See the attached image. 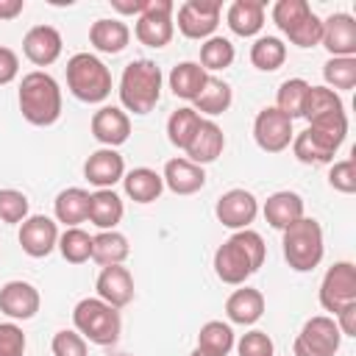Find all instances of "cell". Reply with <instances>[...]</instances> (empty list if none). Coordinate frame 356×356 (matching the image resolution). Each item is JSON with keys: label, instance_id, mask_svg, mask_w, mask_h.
<instances>
[{"label": "cell", "instance_id": "6da1fadb", "mask_svg": "<svg viewBox=\"0 0 356 356\" xmlns=\"http://www.w3.org/2000/svg\"><path fill=\"white\" fill-rule=\"evenodd\" d=\"M264 256H267L264 239L256 231L242 228V231H234L214 250V273L222 284L239 286L264 264Z\"/></svg>", "mask_w": 356, "mask_h": 356}, {"label": "cell", "instance_id": "7a4b0ae2", "mask_svg": "<svg viewBox=\"0 0 356 356\" xmlns=\"http://www.w3.org/2000/svg\"><path fill=\"white\" fill-rule=\"evenodd\" d=\"M348 134V114H328L320 120H312L309 128L292 136V153L303 164H328L334 161L337 150L342 147Z\"/></svg>", "mask_w": 356, "mask_h": 356}, {"label": "cell", "instance_id": "3957f363", "mask_svg": "<svg viewBox=\"0 0 356 356\" xmlns=\"http://www.w3.org/2000/svg\"><path fill=\"white\" fill-rule=\"evenodd\" d=\"M19 111L31 125L47 128L61 117V89L58 81L42 70H33L28 75H22L19 83Z\"/></svg>", "mask_w": 356, "mask_h": 356}, {"label": "cell", "instance_id": "277c9868", "mask_svg": "<svg viewBox=\"0 0 356 356\" xmlns=\"http://www.w3.org/2000/svg\"><path fill=\"white\" fill-rule=\"evenodd\" d=\"M161 70L150 58H136L122 70L120 103L134 114H147L161 97Z\"/></svg>", "mask_w": 356, "mask_h": 356}, {"label": "cell", "instance_id": "5b68a950", "mask_svg": "<svg viewBox=\"0 0 356 356\" xmlns=\"http://www.w3.org/2000/svg\"><path fill=\"white\" fill-rule=\"evenodd\" d=\"M72 325L75 331L95 345H114L122 331L120 309L108 306L100 298H83L72 309Z\"/></svg>", "mask_w": 356, "mask_h": 356}, {"label": "cell", "instance_id": "8992f818", "mask_svg": "<svg viewBox=\"0 0 356 356\" xmlns=\"http://www.w3.org/2000/svg\"><path fill=\"white\" fill-rule=\"evenodd\" d=\"M67 89L83 103H103L111 95V72L92 53H75L67 61Z\"/></svg>", "mask_w": 356, "mask_h": 356}, {"label": "cell", "instance_id": "52a82bcc", "mask_svg": "<svg viewBox=\"0 0 356 356\" xmlns=\"http://www.w3.org/2000/svg\"><path fill=\"white\" fill-rule=\"evenodd\" d=\"M284 259L295 273H309L323 261V228L312 217H300L284 231Z\"/></svg>", "mask_w": 356, "mask_h": 356}, {"label": "cell", "instance_id": "ba28073f", "mask_svg": "<svg viewBox=\"0 0 356 356\" xmlns=\"http://www.w3.org/2000/svg\"><path fill=\"white\" fill-rule=\"evenodd\" d=\"M339 342H342V334H339L334 317L317 314L303 323L300 334L295 337L292 350H295V356H337Z\"/></svg>", "mask_w": 356, "mask_h": 356}, {"label": "cell", "instance_id": "9c48e42d", "mask_svg": "<svg viewBox=\"0 0 356 356\" xmlns=\"http://www.w3.org/2000/svg\"><path fill=\"white\" fill-rule=\"evenodd\" d=\"M172 11H175V6L170 0H145V11L136 17V25H134L136 39L147 47L170 44V39L175 33Z\"/></svg>", "mask_w": 356, "mask_h": 356}, {"label": "cell", "instance_id": "30bf717a", "mask_svg": "<svg viewBox=\"0 0 356 356\" xmlns=\"http://www.w3.org/2000/svg\"><path fill=\"white\" fill-rule=\"evenodd\" d=\"M350 303H356V267L350 261H337L320 281V306L337 314Z\"/></svg>", "mask_w": 356, "mask_h": 356}, {"label": "cell", "instance_id": "8fae6325", "mask_svg": "<svg viewBox=\"0 0 356 356\" xmlns=\"http://www.w3.org/2000/svg\"><path fill=\"white\" fill-rule=\"evenodd\" d=\"M292 120L281 114L275 106H267L253 120V139L264 153H281L292 145Z\"/></svg>", "mask_w": 356, "mask_h": 356}, {"label": "cell", "instance_id": "7c38bea8", "mask_svg": "<svg viewBox=\"0 0 356 356\" xmlns=\"http://www.w3.org/2000/svg\"><path fill=\"white\" fill-rule=\"evenodd\" d=\"M220 11L217 0H186L178 8V31L186 39H209L220 25Z\"/></svg>", "mask_w": 356, "mask_h": 356}, {"label": "cell", "instance_id": "4fadbf2b", "mask_svg": "<svg viewBox=\"0 0 356 356\" xmlns=\"http://www.w3.org/2000/svg\"><path fill=\"white\" fill-rule=\"evenodd\" d=\"M320 44L331 53V58H356V19L342 11L323 19Z\"/></svg>", "mask_w": 356, "mask_h": 356}, {"label": "cell", "instance_id": "5bb4252c", "mask_svg": "<svg viewBox=\"0 0 356 356\" xmlns=\"http://www.w3.org/2000/svg\"><path fill=\"white\" fill-rule=\"evenodd\" d=\"M214 214L225 228L242 231L256 220L259 203H256L253 192H248V189H228L225 195H220V200L214 206Z\"/></svg>", "mask_w": 356, "mask_h": 356}, {"label": "cell", "instance_id": "9a60e30c", "mask_svg": "<svg viewBox=\"0 0 356 356\" xmlns=\"http://www.w3.org/2000/svg\"><path fill=\"white\" fill-rule=\"evenodd\" d=\"M58 245V228L50 217L33 214L25 222H19V248L31 259H44Z\"/></svg>", "mask_w": 356, "mask_h": 356}, {"label": "cell", "instance_id": "2e32d148", "mask_svg": "<svg viewBox=\"0 0 356 356\" xmlns=\"http://www.w3.org/2000/svg\"><path fill=\"white\" fill-rule=\"evenodd\" d=\"M92 136L103 147H120L131 136V120L120 106H100L92 114Z\"/></svg>", "mask_w": 356, "mask_h": 356}, {"label": "cell", "instance_id": "e0dca14e", "mask_svg": "<svg viewBox=\"0 0 356 356\" xmlns=\"http://www.w3.org/2000/svg\"><path fill=\"white\" fill-rule=\"evenodd\" d=\"M39 289L28 281H8L0 286V312L11 320H31L39 312Z\"/></svg>", "mask_w": 356, "mask_h": 356}, {"label": "cell", "instance_id": "ac0fdd59", "mask_svg": "<svg viewBox=\"0 0 356 356\" xmlns=\"http://www.w3.org/2000/svg\"><path fill=\"white\" fill-rule=\"evenodd\" d=\"M95 289H97L100 300H106L114 309H122V306H128L134 300V275L122 264L103 267L97 281H95Z\"/></svg>", "mask_w": 356, "mask_h": 356}, {"label": "cell", "instance_id": "d6986e66", "mask_svg": "<svg viewBox=\"0 0 356 356\" xmlns=\"http://www.w3.org/2000/svg\"><path fill=\"white\" fill-rule=\"evenodd\" d=\"M22 53L36 67H50L61 56V33L53 25H33L22 39Z\"/></svg>", "mask_w": 356, "mask_h": 356}, {"label": "cell", "instance_id": "ffe728a7", "mask_svg": "<svg viewBox=\"0 0 356 356\" xmlns=\"http://www.w3.org/2000/svg\"><path fill=\"white\" fill-rule=\"evenodd\" d=\"M83 175H86V181H89L92 186H97V189H111L117 181H122V175H125V161H122V156H120L114 147H100V150H95V153L86 159Z\"/></svg>", "mask_w": 356, "mask_h": 356}, {"label": "cell", "instance_id": "44dd1931", "mask_svg": "<svg viewBox=\"0 0 356 356\" xmlns=\"http://www.w3.org/2000/svg\"><path fill=\"white\" fill-rule=\"evenodd\" d=\"M164 186L175 195H195L203 189L206 184V172L200 164H192L189 159H170L164 164V175H161Z\"/></svg>", "mask_w": 356, "mask_h": 356}, {"label": "cell", "instance_id": "7402d4cb", "mask_svg": "<svg viewBox=\"0 0 356 356\" xmlns=\"http://www.w3.org/2000/svg\"><path fill=\"white\" fill-rule=\"evenodd\" d=\"M222 147H225L222 128L217 122H211V120H200V125H197V131H195V136H192V142L186 147V159L192 164L203 167V164H211L222 153Z\"/></svg>", "mask_w": 356, "mask_h": 356}, {"label": "cell", "instance_id": "603a6c76", "mask_svg": "<svg viewBox=\"0 0 356 356\" xmlns=\"http://www.w3.org/2000/svg\"><path fill=\"white\" fill-rule=\"evenodd\" d=\"M300 217H306V214H303V197L298 192L281 189V192H273L264 200V220L278 231H286Z\"/></svg>", "mask_w": 356, "mask_h": 356}, {"label": "cell", "instance_id": "cb8c5ba5", "mask_svg": "<svg viewBox=\"0 0 356 356\" xmlns=\"http://www.w3.org/2000/svg\"><path fill=\"white\" fill-rule=\"evenodd\" d=\"M125 214V206L114 189H97L89 195V222L100 231H114Z\"/></svg>", "mask_w": 356, "mask_h": 356}, {"label": "cell", "instance_id": "d4e9b609", "mask_svg": "<svg viewBox=\"0 0 356 356\" xmlns=\"http://www.w3.org/2000/svg\"><path fill=\"white\" fill-rule=\"evenodd\" d=\"M225 314L236 325H253L264 314V295L259 289H253V286L234 289L228 295V300H225Z\"/></svg>", "mask_w": 356, "mask_h": 356}, {"label": "cell", "instance_id": "484cf974", "mask_svg": "<svg viewBox=\"0 0 356 356\" xmlns=\"http://www.w3.org/2000/svg\"><path fill=\"white\" fill-rule=\"evenodd\" d=\"M225 22L236 36H256L264 25V3L261 0H234L225 11Z\"/></svg>", "mask_w": 356, "mask_h": 356}, {"label": "cell", "instance_id": "4316f807", "mask_svg": "<svg viewBox=\"0 0 356 356\" xmlns=\"http://www.w3.org/2000/svg\"><path fill=\"white\" fill-rule=\"evenodd\" d=\"M128 39H131V31H128V25L122 19L103 17V19H95L92 28H89V42L100 53H111V56L122 53L128 47Z\"/></svg>", "mask_w": 356, "mask_h": 356}, {"label": "cell", "instance_id": "83f0119b", "mask_svg": "<svg viewBox=\"0 0 356 356\" xmlns=\"http://www.w3.org/2000/svg\"><path fill=\"white\" fill-rule=\"evenodd\" d=\"M122 186H125V195L131 200H136V203H153V200H159V195L164 189V181L150 167H134L131 172L122 175Z\"/></svg>", "mask_w": 356, "mask_h": 356}, {"label": "cell", "instance_id": "f1b7e54d", "mask_svg": "<svg viewBox=\"0 0 356 356\" xmlns=\"http://www.w3.org/2000/svg\"><path fill=\"white\" fill-rule=\"evenodd\" d=\"M53 211H56V220L58 222H64L67 228H78V222H83L89 217V192L81 189V186L61 189L56 195Z\"/></svg>", "mask_w": 356, "mask_h": 356}, {"label": "cell", "instance_id": "f546056e", "mask_svg": "<svg viewBox=\"0 0 356 356\" xmlns=\"http://www.w3.org/2000/svg\"><path fill=\"white\" fill-rule=\"evenodd\" d=\"M206 78H209V72H206L197 61H181V64H175L172 72H170V89H172V95L181 97V100H195L197 92L203 89Z\"/></svg>", "mask_w": 356, "mask_h": 356}, {"label": "cell", "instance_id": "4dcf8cb0", "mask_svg": "<svg viewBox=\"0 0 356 356\" xmlns=\"http://www.w3.org/2000/svg\"><path fill=\"white\" fill-rule=\"evenodd\" d=\"M128 253H131V245L120 231H100L97 236H92V259L103 267L122 264Z\"/></svg>", "mask_w": 356, "mask_h": 356}, {"label": "cell", "instance_id": "1f68e13d", "mask_svg": "<svg viewBox=\"0 0 356 356\" xmlns=\"http://www.w3.org/2000/svg\"><path fill=\"white\" fill-rule=\"evenodd\" d=\"M231 100H234L231 86H228L225 81H220V78L209 75V78H206V83H203V89L197 92V97H195L192 103H195V111H203V114H211V117H214V114L228 111Z\"/></svg>", "mask_w": 356, "mask_h": 356}, {"label": "cell", "instance_id": "d6a6232c", "mask_svg": "<svg viewBox=\"0 0 356 356\" xmlns=\"http://www.w3.org/2000/svg\"><path fill=\"white\" fill-rule=\"evenodd\" d=\"M286 61V44L278 36H259L250 44V64L261 72H273Z\"/></svg>", "mask_w": 356, "mask_h": 356}, {"label": "cell", "instance_id": "836d02e7", "mask_svg": "<svg viewBox=\"0 0 356 356\" xmlns=\"http://www.w3.org/2000/svg\"><path fill=\"white\" fill-rule=\"evenodd\" d=\"M309 86L303 78H286L278 92H275V108L281 114H286L289 120L295 117H303V106H306V95H309Z\"/></svg>", "mask_w": 356, "mask_h": 356}, {"label": "cell", "instance_id": "e575fe53", "mask_svg": "<svg viewBox=\"0 0 356 356\" xmlns=\"http://www.w3.org/2000/svg\"><path fill=\"white\" fill-rule=\"evenodd\" d=\"M197 125H200V114L195 108L184 106V108H178V111L170 114V120H167V139L178 150H186L189 142H192V136H195V131H197Z\"/></svg>", "mask_w": 356, "mask_h": 356}, {"label": "cell", "instance_id": "d590c367", "mask_svg": "<svg viewBox=\"0 0 356 356\" xmlns=\"http://www.w3.org/2000/svg\"><path fill=\"white\" fill-rule=\"evenodd\" d=\"M197 348L214 356H228V350L234 348V331L228 323L222 320H209L206 325H200L197 334Z\"/></svg>", "mask_w": 356, "mask_h": 356}, {"label": "cell", "instance_id": "8d00e7d4", "mask_svg": "<svg viewBox=\"0 0 356 356\" xmlns=\"http://www.w3.org/2000/svg\"><path fill=\"white\" fill-rule=\"evenodd\" d=\"M345 111L342 106V97L328 89V86H309V95H306V106H303V117L312 122V120H320V117H328V114H339Z\"/></svg>", "mask_w": 356, "mask_h": 356}, {"label": "cell", "instance_id": "74e56055", "mask_svg": "<svg viewBox=\"0 0 356 356\" xmlns=\"http://www.w3.org/2000/svg\"><path fill=\"white\" fill-rule=\"evenodd\" d=\"M61 256L70 264H83L92 259V236L83 228H67L64 234H58V245Z\"/></svg>", "mask_w": 356, "mask_h": 356}, {"label": "cell", "instance_id": "f35d334b", "mask_svg": "<svg viewBox=\"0 0 356 356\" xmlns=\"http://www.w3.org/2000/svg\"><path fill=\"white\" fill-rule=\"evenodd\" d=\"M234 44L225 36H209L200 44V67L203 70H225L234 64Z\"/></svg>", "mask_w": 356, "mask_h": 356}, {"label": "cell", "instance_id": "ab89813d", "mask_svg": "<svg viewBox=\"0 0 356 356\" xmlns=\"http://www.w3.org/2000/svg\"><path fill=\"white\" fill-rule=\"evenodd\" d=\"M328 89H353L356 86V58H328L323 67Z\"/></svg>", "mask_w": 356, "mask_h": 356}, {"label": "cell", "instance_id": "60d3db41", "mask_svg": "<svg viewBox=\"0 0 356 356\" xmlns=\"http://www.w3.org/2000/svg\"><path fill=\"white\" fill-rule=\"evenodd\" d=\"M286 36L298 47H314V44H320V36H323V19L314 11H309L298 25H292L286 31Z\"/></svg>", "mask_w": 356, "mask_h": 356}, {"label": "cell", "instance_id": "b9f144b4", "mask_svg": "<svg viewBox=\"0 0 356 356\" xmlns=\"http://www.w3.org/2000/svg\"><path fill=\"white\" fill-rule=\"evenodd\" d=\"M309 3L306 0H278L273 6V22L281 28V33H286L292 25H298L306 14H309Z\"/></svg>", "mask_w": 356, "mask_h": 356}, {"label": "cell", "instance_id": "7bdbcfd3", "mask_svg": "<svg viewBox=\"0 0 356 356\" xmlns=\"http://www.w3.org/2000/svg\"><path fill=\"white\" fill-rule=\"evenodd\" d=\"M0 220L3 222L28 220V197L19 189H0Z\"/></svg>", "mask_w": 356, "mask_h": 356}, {"label": "cell", "instance_id": "ee69618b", "mask_svg": "<svg viewBox=\"0 0 356 356\" xmlns=\"http://www.w3.org/2000/svg\"><path fill=\"white\" fill-rule=\"evenodd\" d=\"M328 184L342 195H353L356 192V161L353 159L334 161L328 170Z\"/></svg>", "mask_w": 356, "mask_h": 356}, {"label": "cell", "instance_id": "f6af8a7d", "mask_svg": "<svg viewBox=\"0 0 356 356\" xmlns=\"http://www.w3.org/2000/svg\"><path fill=\"white\" fill-rule=\"evenodd\" d=\"M236 350H239V356H273L275 345L264 331L253 328V331L242 334V339L236 342Z\"/></svg>", "mask_w": 356, "mask_h": 356}, {"label": "cell", "instance_id": "bcb514c9", "mask_svg": "<svg viewBox=\"0 0 356 356\" xmlns=\"http://www.w3.org/2000/svg\"><path fill=\"white\" fill-rule=\"evenodd\" d=\"M0 356H25V334L17 323H0Z\"/></svg>", "mask_w": 356, "mask_h": 356}, {"label": "cell", "instance_id": "7dc6e473", "mask_svg": "<svg viewBox=\"0 0 356 356\" xmlns=\"http://www.w3.org/2000/svg\"><path fill=\"white\" fill-rule=\"evenodd\" d=\"M86 339L78 331H58L53 337V356H86Z\"/></svg>", "mask_w": 356, "mask_h": 356}, {"label": "cell", "instance_id": "c3c4849f", "mask_svg": "<svg viewBox=\"0 0 356 356\" xmlns=\"http://www.w3.org/2000/svg\"><path fill=\"white\" fill-rule=\"evenodd\" d=\"M17 72H19V58H17V53H14L11 47H3V44H0V86L11 83V81L17 78Z\"/></svg>", "mask_w": 356, "mask_h": 356}, {"label": "cell", "instance_id": "681fc988", "mask_svg": "<svg viewBox=\"0 0 356 356\" xmlns=\"http://www.w3.org/2000/svg\"><path fill=\"white\" fill-rule=\"evenodd\" d=\"M334 317H337L334 323H337V328H339L342 337H356V303L339 309Z\"/></svg>", "mask_w": 356, "mask_h": 356}, {"label": "cell", "instance_id": "f907efd6", "mask_svg": "<svg viewBox=\"0 0 356 356\" xmlns=\"http://www.w3.org/2000/svg\"><path fill=\"white\" fill-rule=\"evenodd\" d=\"M111 8L120 14H142L145 11V0H111Z\"/></svg>", "mask_w": 356, "mask_h": 356}, {"label": "cell", "instance_id": "816d5d0a", "mask_svg": "<svg viewBox=\"0 0 356 356\" xmlns=\"http://www.w3.org/2000/svg\"><path fill=\"white\" fill-rule=\"evenodd\" d=\"M25 8V0H0V19H14Z\"/></svg>", "mask_w": 356, "mask_h": 356}, {"label": "cell", "instance_id": "f5cc1de1", "mask_svg": "<svg viewBox=\"0 0 356 356\" xmlns=\"http://www.w3.org/2000/svg\"><path fill=\"white\" fill-rule=\"evenodd\" d=\"M189 356H214V353H206V350H200V348H195Z\"/></svg>", "mask_w": 356, "mask_h": 356}]
</instances>
